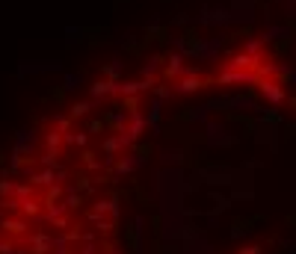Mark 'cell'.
Segmentation results:
<instances>
[{
    "mask_svg": "<svg viewBox=\"0 0 296 254\" xmlns=\"http://www.w3.org/2000/svg\"><path fill=\"white\" fill-rule=\"evenodd\" d=\"M258 86H261V95L273 103V106L287 103V92H284V83H281V80H258Z\"/></svg>",
    "mask_w": 296,
    "mask_h": 254,
    "instance_id": "1",
    "label": "cell"
},
{
    "mask_svg": "<svg viewBox=\"0 0 296 254\" xmlns=\"http://www.w3.org/2000/svg\"><path fill=\"white\" fill-rule=\"evenodd\" d=\"M290 83H293V89H296V71H293V74H290Z\"/></svg>",
    "mask_w": 296,
    "mask_h": 254,
    "instance_id": "5",
    "label": "cell"
},
{
    "mask_svg": "<svg viewBox=\"0 0 296 254\" xmlns=\"http://www.w3.org/2000/svg\"><path fill=\"white\" fill-rule=\"evenodd\" d=\"M219 80H222V83H255L258 74H255V71H228Z\"/></svg>",
    "mask_w": 296,
    "mask_h": 254,
    "instance_id": "2",
    "label": "cell"
},
{
    "mask_svg": "<svg viewBox=\"0 0 296 254\" xmlns=\"http://www.w3.org/2000/svg\"><path fill=\"white\" fill-rule=\"evenodd\" d=\"M287 35H290V30H287V27H270V30L264 33L261 42H276V39H287Z\"/></svg>",
    "mask_w": 296,
    "mask_h": 254,
    "instance_id": "3",
    "label": "cell"
},
{
    "mask_svg": "<svg viewBox=\"0 0 296 254\" xmlns=\"http://www.w3.org/2000/svg\"><path fill=\"white\" fill-rule=\"evenodd\" d=\"M279 3H284V9L293 15V9H296V0H279Z\"/></svg>",
    "mask_w": 296,
    "mask_h": 254,
    "instance_id": "4",
    "label": "cell"
}]
</instances>
